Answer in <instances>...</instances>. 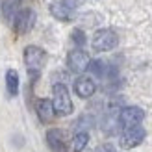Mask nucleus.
I'll list each match as a JSON object with an SVG mask.
<instances>
[{
    "label": "nucleus",
    "mask_w": 152,
    "mask_h": 152,
    "mask_svg": "<svg viewBox=\"0 0 152 152\" xmlns=\"http://www.w3.org/2000/svg\"><path fill=\"white\" fill-rule=\"evenodd\" d=\"M52 106L58 115H71L72 113V100L65 83H54L52 87Z\"/></svg>",
    "instance_id": "nucleus-1"
},
{
    "label": "nucleus",
    "mask_w": 152,
    "mask_h": 152,
    "mask_svg": "<svg viewBox=\"0 0 152 152\" xmlns=\"http://www.w3.org/2000/svg\"><path fill=\"white\" fill-rule=\"evenodd\" d=\"M45 61H47V54H45L43 48L35 47V45H30V47L24 48V63H26V69L32 78L39 76Z\"/></svg>",
    "instance_id": "nucleus-2"
},
{
    "label": "nucleus",
    "mask_w": 152,
    "mask_h": 152,
    "mask_svg": "<svg viewBox=\"0 0 152 152\" xmlns=\"http://www.w3.org/2000/svg\"><path fill=\"white\" fill-rule=\"evenodd\" d=\"M91 45H93V50H96V52H108V50H113L119 45V37L113 30L102 28V30H96L95 32Z\"/></svg>",
    "instance_id": "nucleus-3"
},
{
    "label": "nucleus",
    "mask_w": 152,
    "mask_h": 152,
    "mask_svg": "<svg viewBox=\"0 0 152 152\" xmlns=\"http://www.w3.org/2000/svg\"><path fill=\"white\" fill-rule=\"evenodd\" d=\"M89 63H91V58L86 50L82 48H76V50H71L69 56H67V67L69 71L76 72V74H82L89 69Z\"/></svg>",
    "instance_id": "nucleus-4"
},
{
    "label": "nucleus",
    "mask_w": 152,
    "mask_h": 152,
    "mask_svg": "<svg viewBox=\"0 0 152 152\" xmlns=\"http://www.w3.org/2000/svg\"><path fill=\"white\" fill-rule=\"evenodd\" d=\"M143 119H145V111L141 108H137V106H126V108H123L119 113V123L124 130L126 128L139 126L143 123Z\"/></svg>",
    "instance_id": "nucleus-5"
},
{
    "label": "nucleus",
    "mask_w": 152,
    "mask_h": 152,
    "mask_svg": "<svg viewBox=\"0 0 152 152\" xmlns=\"http://www.w3.org/2000/svg\"><path fill=\"white\" fill-rule=\"evenodd\" d=\"M35 24V11L30 10V7H24L17 13V17L13 19V26H15V32L19 35H24L28 34L30 30L34 28Z\"/></svg>",
    "instance_id": "nucleus-6"
},
{
    "label": "nucleus",
    "mask_w": 152,
    "mask_h": 152,
    "mask_svg": "<svg viewBox=\"0 0 152 152\" xmlns=\"http://www.w3.org/2000/svg\"><path fill=\"white\" fill-rule=\"evenodd\" d=\"M145 130H143L141 126H134V128H126V130L121 134V147L123 148H134L137 147L139 143H143V139H145Z\"/></svg>",
    "instance_id": "nucleus-7"
},
{
    "label": "nucleus",
    "mask_w": 152,
    "mask_h": 152,
    "mask_svg": "<svg viewBox=\"0 0 152 152\" xmlns=\"http://www.w3.org/2000/svg\"><path fill=\"white\" fill-rule=\"evenodd\" d=\"M74 91H76L78 96L89 98V96L95 95L96 83L93 82V78H89V76H80V78H76V82H74Z\"/></svg>",
    "instance_id": "nucleus-8"
},
{
    "label": "nucleus",
    "mask_w": 152,
    "mask_h": 152,
    "mask_svg": "<svg viewBox=\"0 0 152 152\" xmlns=\"http://www.w3.org/2000/svg\"><path fill=\"white\" fill-rule=\"evenodd\" d=\"M47 143H48V148L52 152H67V143L63 139V134L52 128V130L47 132Z\"/></svg>",
    "instance_id": "nucleus-9"
},
{
    "label": "nucleus",
    "mask_w": 152,
    "mask_h": 152,
    "mask_svg": "<svg viewBox=\"0 0 152 152\" xmlns=\"http://www.w3.org/2000/svg\"><path fill=\"white\" fill-rule=\"evenodd\" d=\"M35 110H37V117L41 119V123H50L56 115L52 100H48V98H39L35 104Z\"/></svg>",
    "instance_id": "nucleus-10"
},
{
    "label": "nucleus",
    "mask_w": 152,
    "mask_h": 152,
    "mask_svg": "<svg viewBox=\"0 0 152 152\" xmlns=\"http://www.w3.org/2000/svg\"><path fill=\"white\" fill-rule=\"evenodd\" d=\"M50 13H52L54 19L61 20V22H69V20L74 19V11L71 7H67L65 4H61V2H52L50 4Z\"/></svg>",
    "instance_id": "nucleus-11"
},
{
    "label": "nucleus",
    "mask_w": 152,
    "mask_h": 152,
    "mask_svg": "<svg viewBox=\"0 0 152 152\" xmlns=\"http://www.w3.org/2000/svg\"><path fill=\"white\" fill-rule=\"evenodd\" d=\"M6 89H7L10 96L19 95V72L15 69H7V72H6Z\"/></svg>",
    "instance_id": "nucleus-12"
},
{
    "label": "nucleus",
    "mask_w": 152,
    "mask_h": 152,
    "mask_svg": "<svg viewBox=\"0 0 152 152\" xmlns=\"http://www.w3.org/2000/svg\"><path fill=\"white\" fill-rule=\"evenodd\" d=\"M19 11H20V0H4L2 2V13L6 20L13 22Z\"/></svg>",
    "instance_id": "nucleus-13"
},
{
    "label": "nucleus",
    "mask_w": 152,
    "mask_h": 152,
    "mask_svg": "<svg viewBox=\"0 0 152 152\" xmlns=\"http://www.w3.org/2000/svg\"><path fill=\"white\" fill-rule=\"evenodd\" d=\"M87 141H89V135L86 132H78L72 137V143H71V150L72 152H82L83 148L87 147Z\"/></svg>",
    "instance_id": "nucleus-14"
},
{
    "label": "nucleus",
    "mask_w": 152,
    "mask_h": 152,
    "mask_svg": "<svg viewBox=\"0 0 152 152\" xmlns=\"http://www.w3.org/2000/svg\"><path fill=\"white\" fill-rule=\"evenodd\" d=\"M71 39L74 41V45L76 47H83V45H86V34L82 32V30H72V34H71Z\"/></svg>",
    "instance_id": "nucleus-15"
},
{
    "label": "nucleus",
    "mask_w": 152,
    "mask_h": 152,
    "mask_svg": "<svg viewBox=\"0 0 152 152\" xmlns=\"http://www.w3.org/2000/svg\"><path fill=\"white\" fill-rule=\"evenodd\" d=\"M89 69L93 71L95 74L102 76V74L106 72V63H104V61H100V59H98V61H91V63H89Z\"/></svg>",
    "instance_id": "nucleus-16"
},
{
    "label": "nucleus",
    "mask_w": 152,
    "mask_h": 152,
    "mask_svg": "<svg viewBox=\"0 0 152 152\" xmlns=\"http://www.w3.org/2000/svg\"><path fill=\"white\" fill-rule=\"evenodd\" d=\"M82 2H83V0H61V4H65L67 7H71V10H74V7H78Z\"/></svg>",
    "instance_id": "nucleus-17"
},
{
    "label": "nucleus",
    "mask_w": 152,
    "mask_h": 152,
    "mask_svg": "<svg viewBox=\"0 0 152 152\" xmlns=\"http://www.w3.org/2000/svg\"><path fill=\"white\" fill-rule=\"evenodd\" d=\"M95 152H115V148H113L111 145H102V147H98Z\"/></svg>",
    "instance_id": "nucleus-18"
}]
</instances>
